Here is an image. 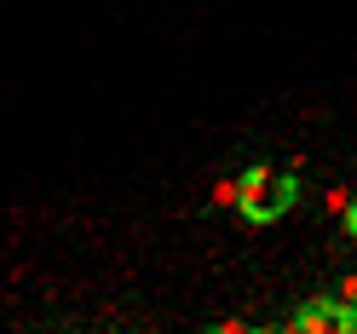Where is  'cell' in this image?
Wrapping results in <instances>:
<instances>
[{
  "instance_id": "1",
  "label": "cell",
  "mask_w": 357,
  "mask_h": 334,
  "mask_svg": "<svg viewBox=\"0 0 357 334\" xmlns=\"http://www.w3.org/2000/svg\"><path fill=\"white\" fill-rule=\"evenodd\" d=\"M294 202H300V185H294V173H282V167H248L242 185H236V208H242V219H254V225H277Z\"/></svg>"
},
{
  "instance_id": "2",
  "label": "cell",
  "mask_w": 357,
  "mask_h": 334,
  "mask_svg": "<svg viewBox=\"0 0 357 334\" xmlns=\"http://www.w3.org/2000/svg\"><path fill=\"white\" fill-rule=\"evenodd\" d=\"M294 334H351V305H334V300H311L300 305Z\"/></svg>"
},
{
  "instance_id": "3",
  "label": "cell",
  "mask_w": 357,
  "mask_h": 334,
  "mask_svg": "<svg viewBox=\"0 0 357 334\" xmlns=\"http://www.w3.org/2000/svg\"><path fill=\"white\" fill-rule=\"evenodd\" d=\"M346 225H351V236H357V196H351V208H346Z\"/></svg>"
},
{
  "instance_id": "4",
  "label": "cell",
  "mask_w": 357,
  "mask_h": 334,
  "mask_svg": "<svg viewBox=\"0 0 357 334\" xmlns=\"http://www.w3.org/2000/svg\"><path fill=\"white\" fill-rule=\"evenodd\" d=\"M351 334H357V305H351Z\"/></svg>"
}]
</instances>
